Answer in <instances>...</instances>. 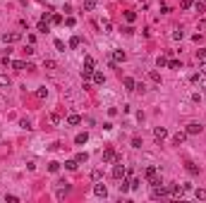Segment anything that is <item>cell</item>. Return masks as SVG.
<instances>
[{
	"label": "cell",
	"instance_id": "obj_1",
	"mask_svg": "<svg viewBox=\"0 0 206 203\" xmlns=\"http://www.w3.org/2000/svg\"><path fill=\"white\" fill-rule=\"evenodd\" d=\"M144 177H146V182H149V184H161V179H158V167L156 165H149L146 167V170H144Z\"/></svg>",
	"mask_w": 206,
	"mask_h": 203
},
{
	"label": "cell",
	"instance_id": "obj_2",
	"mask_svg": "<svg viewBox=\"0 0 206 203\" xmlns=\"http://www.w3.org/2000/svg\"><path fill=\"white\" fill-rule=\"evenodd\" d=\"M120 160H122V158L115 153V148H110V146H108L106 151H103V163H120Z\"/></svg>",
	"mask_w": 206,
	"mask_h": 203
},
{
	"label": "cell",
	"instance_id": "obj_3",
	"mask_svg": "<svg viewBox=\"0 0 206 203\" xmlns=\"http://www.w3.org/2000/svg\"><path fill=\"white\" fill-rule=\"evenodd\" d=\"M151 196H153V198H163V196H168V189L163 186V182L151 186Z\"/></svg>",
	"mask_w": 206,
	"mask_h": 203
},
{
	"label": "cell",
	"instance_id": "obj_4",
	"mask_svg": "<svg viewBox=\"0 0 206 203\" xmlns=\"http://www.w3.org/2000/svg\"><path fill=\"white\" fill-rule=\"evenodd\" d=\"M110 175L115 177V179H122V177L127 175V170L122 165H120V163H113V172H110Z\"/></svg>",
	"mask_w": 206,
	"mask_h": 203
},
{
	"label": "cell",
	"instance_id": "obj_5",
	"mask_svg": "<svg viewBox=\"0 0 206 203\" xmlns=\"http://www.w3.org/2000/svg\"><path fill=\"white\" fill-rule=\"evenodd\" d=\"M201 124H197V122H189L187 124V136H194V134H201Z\"/></svg>",
	"mask_w": 206,
	"mask_h": 203
},
{
	"label": "cell",
	"instance_id": "obj_6",
	"mask_svg": "<svg viewBox=\"0 0 206 203\" xmlns=\"http://www.w3.org/2000/svg\"><path fill=\"white\" fill-rule=\"evenodd\" d=\"M5 43H17L19 38H22V34H19V31H10V34H5Z\"/></svg>",
	"mask_w": 206,
	"mask_h": 203
},
{
	"label": "cell",
	"instance_id": "obj_7",
	"mask_svg": "<svg viewBox=\"0 0 206 203\" xmlns=\"http://www.w3.org/2000/svg\"><path fill=\"white\" fill-rule=\"evenodd\" d=\"M165 136H168V129H165V127H156V129H153V139H156V141H163Z\"/></svg>",
	"mask_w": 206,
	"mask_h": 203
},
{
	"label": "cell",
	"instance_id": "obj_8",
	"mask_svg": "<svg viewBox=\"0 0 206 203\" xmlns=\"http://www.w3.org/2000/svg\"><path fill=\"white\" fill-rule=\"evenodd\" d=\"M168 194H173L175 198H180V196L185 194V189H182L180 184H170V186H168Z\"/></svg>",
	"mask_w": 206,
	"mask_h": 203
},
{
	"label": "cell",
	"instance_id": "obj_9",
	"mask_svg": "<svg viewBox=\"0 0 206 203\" xmlns=\"http://www.w3.org/2000/svg\"><path fill=\"white\" fill-rule=\"evenodd\" d=\"M94 194H96V196H101V198H106V196H108L106 184H96V186H94Z\"/></svg>",
	"mask_w": 206,
	"mask_h": 203
},
{
	"label": "cell",
	"instance_id": "obj_10",
	"mask_svg": "<svg viewBox=\"0 0 206 203\" xmlns=\"http://www.w3.org/2000/svg\"><path fill=\"white\" fill-rule=\"evenodd\" d=\"M185 139H187V131H178V134L173 136V143H175V146H180V143H185Z\"/></svg>",
	"mask_w": 206,
	"mask_h": 203
},
{
	"label": "cell",
	"instance_id": "obj_11",
	"mask_svg": "<svg viewBox=\"0 0 206 203\" xmlns=\"http://www.w3.org/2000/svg\"><path fill=\"white\" fill-rule=\"evenodd\" d=\"M125 60H127L125 50H115V53H113V62H125Z\"/></svg>",
	"mask_w": 206,
	"mask_h": 203
},
{
	"label": "cell",
	"instance_id": "obj_12",
	"mask_svg": "<svg viewBox=\"0 0 206 203\" xmlns=\"http://www.w3.org/2000/svg\"><path fill=\"white\" fill-rule=\"evenodd\" d=\"M91 79H94V84H106V77H103V72H96V69H94V74H91Z\"/></svg>",
	"mask_w": 206,
	"mask_h": 203
},
{
	"label": "cell",
	"instance_id": "obj_13",
	"mask_svg": "<svg viewBox=\"0 0 206 203\" xmlns=\"http://www.w3.org/2000/svg\"><path fill=\"white\" fill-rule=\"evenodd\" d=\"M185 170H187L189 175H199V165H194L192 160H187V163H185Z\"/></svg>",
	"mask_w": 206,
	"mask_h": 203
},
{
	"label": "cell",
	"instance_id": "obj_14",
	"mask_svg": "<svg viewBox=\"0 0 206 203\" xmlns=\"http://www.w3.org/2000/svg\"><path fill=\"white\" fill-rule=\"evenodd\" d=\"M86 141H89V134H86V131H81V134H77V136H74V143H77V146L86 143Z\"/></svg>",
	"mask_w": 206,
	"mask_h": 203
},
{
	"label": "cell",
	"instance_id": "obj_15",
	"mask_svg": "<svg viewBox=\"0 0 206 203\" xmlns=\"http://www.w3.org/2000/svg\"><path fill=\"white\" fill-rule=\"evenodd\" d=\"M117 189H120V194H127V191L132 189V186H129V179H122V182L117 184Z\"/></svg>",
	"mask_w": 206,
	"mask_h": 203
},
{
	"label": "cell",
	"instance_id": "obj_16",
	"mask_svg": "<svg viewBox=\"0 0 206 203\" xmlns=\"http://www.w3.org/2000/svg\"><path fill=\"white\" fill-rule=\"evenodd\" d=\"M122 84H125L127 91H134V86H137V81L132 79V77H125V81H122Z\"/></svg>",
	"mask_w": 206,
	"mask_h": 203
},
{
	"label": "cell",
	"instance_id": "obj_17",
	"mask_svg": "<svg viewBox=\"0 0 206 203\" xmlns=\"http://www.w3.org/2000/svg\"><path fill=\"white\" fill-rule=\"evenodd\" d=\"M79 122H81V117H79V115H74V112H72V115H67V124H70V127L79 124Z\"/></svg>",
	"mask_w": 206,
	"mask_h": 203
},
{
	"label": "cell",
	"instance_id": "obj_18",
	"mask_svg": "<svg viewBox=\"0 0 206 203\" xmlns=\"http://www.w3.org/2000/svg\"><path fill=\"white\" fill-rule=\"evenodd\" d=\"M173 38H175V41H182V38H185V31H182V29H173Z\"/></svg>",
	"mask_w": 206,
	"mask_h": 203
},
{
	"label": "cell",
	"instance_id": "obj_19",
	"mask_svg": "<svg viewBox=\"0 0 206 203\" xmlns=\"http://www.w3.org/2000/svg\"><path fill=\"white\" fill-rule=\"evenodd\" d=\"M84 69H94V57H91V55L84 57Z\"/></svg>",
	"mask_w": 206,
	"mask_h": 203
},
{
	"label": "cell",
	"instance_id": "obj_20",
	"mask_svg": "<svg viewBox=\"0 0 206 203\" xmlns=\"http://www.w3.org/2000/svg\"><path fill=\"white\" fill-rule=\"evenodd\" d=\"M0 86H2V89H7V86H10V77H7V74H0Z\"/></svg>",
	"mask_w": 206,
	"mask_h": 203
},
{
	"label": "cell",
	"instance_id": "obj_21",
	"mask_svg": "<svg viewBox=\"0 0 206 203\" xmlns=\"http://www.w3.org/2000/svg\"><path fill=\"white\" fill-rule=\"evenodd\" d=\"M96 2H99V0H84V10H89V12H91V10L96 7Z\"/></svg>",
	"mask_w": 206,
	"mask_h": 203
},
{
	"label": "cell",
	"instance_id": "obj_22",
	"mask_svg": "<svg viewBox=\"0 0 206 203\" xmlns=\"http://www.w3.org/2000/svg\"><path fill=\"white\" fill-rule=\"evenodd\" d=\"M12 67H15L17 72H22V69L27 67V62H22V60H15V62H12Z\"/></svg>",
	"mask_w": 206,
	"mask_h": 203
},
{
	"label": "cell",
	"instance_id": "obj_23",
	"mask_svg": "<svg viewBox=\"0 0 206 203\" xmlns=\"http://www.w3.org/2000/svg\"><path fill=\"white\" fill-rule=\"evenodd\" d=\"M58 170H60V163H55V160H53V163H48V172H53V175H55Z\"/></svg>",
	"mask_w": 206,
	"mask_h": 203
},
{
	"label": "cell",
	"instance_id": "obj_24",
	"mask_svg": "<svg viewBox=\"0 0 206 203\" xmlns=\"http://www.w3.org/2000/svg\"><path fill=\"white\" fill-rule=\"evenodd\" d=\"M34 53H36V48H34V43H29V46L24 48V55H27V57H31V55H34Z\"/></svg>",
	"mask_w": 206,
	"mask_h": 203
},
{
	"label": "cell",
	"instance_id": "obj_25",
	"mask_svg": "<svg viewBox=\"0 0 206 203\" xmlns=\"http://www.w3.org/2000/svg\"><path fill=\"white\" fill-rule=\"evenodd\" d=\"M46 96H48V89H46V86H41V89L36 91V98H46Z\"/></svg>",
	"mask_w": 206,
	"mask_h": 203
},
{
	"label": "cell",
	"instance_id": "obj_26",
	"mask_svg": "<svg viewBox=\"0 0 206 203\" xmlns=\"http://www.w3.org/2000/svg\"><path fill=\"white\" fill-rule=\"evenodd\" d=\"M199 201H206V189H197V194H194Z\"/></svg>",
	"mask_w": 206,
	"mask_h": 203
},
{
	"label": "cell",
	"instance_id": "obj_27",
	"mask_svg": "<svg viewBox=\"0 0 206 203\" xmlns=\"http://www.w3.org/2000/svg\"><path fill=\"white\" fill-rule=\"evenodd\" d=\"M74 160H77V163H86V160H89V155H86V153H77V158H74Z\"/></svg>",
	"mask_w": 206,
	"mask_h": 203
},
{
	"label": "cell",
	"instance_id": "obj_28",
	"mask_svg": "<svg viewBox=\"0 0 206 203\" xmlns=\"http://www.w3.org/2000/svg\"><path fill=\"white\" fill-rule=\"evenodd\" d=\"M77 165H79L77 160H67V163H65V167H67V170H77Z\"/></svg>",
	"mask_w": 206,
	"mask_h": 203
},
{
	"label": "cell",
	"instance_id": "obj_29",
	"mask_svg": "<svg viewBox=\"0 0 206 203\" xmlns=\"http://www.w3.org/2000/svg\"><path fill=\"white\" fill-rule=\"evenodd\" d=\"M19 127H22V129H31V122H29V120H19Z\"/></svg>",
	"mask_w": 206,
	"mask_h": 203
},
{
	"label": "cell",
	"instance_id": "obj_30",
	"mask_svg": "<svg viewBox=\"0 0 206 203\" xmlns=\"http://www.w3.org/2000/svg\"><path fill=\"white\" fill-rule=\"evenodd\" d=\"M79 36H72V41H70V48H79Z\"/></svg>",
	"mask_w": 206,
	"mask_h": 203
},
{
	"label": "cell",
	"instance_id": "obj_31",
	"mask_svg": "<svg viewBox=\"0 0 206 203\" xmlns=\"http://www.w3.org/2000/svg\"><path fill=\"white\" fill-rule=\"evenodd\" d=\"M194 10H197L199 14H201V12L206 10V2H194Z\"/></svg>",
	"mask_w": 206,
	"mask_h": 203
},
{
	"label": "cell",
	"instance_id": "obj_32",
	"mask_svg": "<svg viewBox=\"0 0 206 203\" xmlns=\"http://www.w3.org/2000/svg\"><path fill=\"white\" fill-rule=\"evenodd\" d=\"M43 67H46V69H55L58 65H55V60H46V62H43Z\"/></svg>",
	"mask_w": 206,
	"mask_h": 203
},
{
	"label": "cell",
	"instance_id": "obj_33",
	"mask_svg": "<svg viewBox=\"0 0 206 203\" xmlns=\"http://www.w3.org/2000/svg\"><path fill=\"white\" fill-rule=\"evenodd\" d=\"M180 5H182V7H185V10H189V7H194V0H182Z\"/></svg>",
	"mask_w": 206,
	"mask_h": 203
},
{
	"label": "cell",
	"instance_id": "obj_34",
	"mask_svg": "<svg viewBox=\"0 0 206 203\" xmlns=\"http://www.w3.org/2000/svg\"><path fill=\"white\" fill-rule=\"evenodd\" d=\"M55 48H58L60 53H65V43H63V41H60V38H55Z\"/></svg>",
	"mask_w": 206,
	"mask_h": 203
},
{
	"label": "cell",
	"instance_id": "obj_35",
	"mask_svg": "<svg viewBox=\"0 0 206 203\" xmlns=\"http://www.w3.org/2000/svg\"><path fill=\"white\" fill-rule=\"evenodd\" d=\"M149 77H151V81L161 84V74H158V72H151V74H149Z\"/></svg>",
	"mask_w": 206,
	"mask_h": 203
},
{
	"label": "cell",
	"instance_id": "obj_36",
	"mask_svg": "<svg viewBox=\"0 0 206 203\" xmlns=\"http://www.w3.org/2000/svg\"><path fill=\"white\" fill-rule=\"evenodd\" d=\"M129 186H132V189H134V191H137V189L142 186V182H139V179H129Z\"/></svg>",
	"mask_w": 206,
	"mask_h": 203
},
{
	"label": "cell",
	"instance_id": "obj_37",
	"mask_svg": "<svg viewBox=\"0 0 206 203\" xmlns=\"http://www.w3.org/2000/svg\"><path fill=\"white\" fill-rule=\"evenodd\" d=\"M197 60H206V50H204V48H199V50H197Z\"/></svg>",
	"mask_w": 206,
	"mask_h": 203
},
{
	"label": "cell",
	"instance_id": "obj_38",
	"mask_svg": "<svg viewBox=\"0 0 206 203\" xmlns=\"http://www.w3.org/2000/svg\"><path fill=\"white\" fill-rule=\"evenodd\" d=\"M156 65H158V67H165V65H168V60H165V57H158V60H156Z\"/></svg>",
	"mask_w": 206,
	"mask_h": 203
},
{
	"label": "cell",
	"instance_id": "obj_39",
	"mask_svg": "<svg viewBox=\"0 0 206 203\" xmlns=\"http://www.w3.org/2000/svg\"><path fill=\"white\" fill-rule=\"evenodd\" d=\"M132 146H134V148H142V139L134 136V139H132Z\"/></svg>",
	"mask_w": 206,
	"mask_h": 203
},
{
	"label": "cell",
	"instance_id": "obj_40",
	"mask_svg": "<svg viewBox=\"0 0 206 203\" xmlns=\"http://www.w3.org/2000/svg\"><path fill=\"white\" fill-rule=\"evenodd\" d=\"M101 27L106 29V34H108V31H110V29H113V24H110V22H108V19H103V24H101Z\"/></svg>",
	"mask_w": 206,
	"mask_h": 203
},
{
	"label": "cell",
	"instance_id": "obj_41",
	"mask_svg": "<svg viewBox=\"0 0 206 203\" xmlns=\"http://www.w3.org/2000/svg\"><path fill=\"white\" fill-rule=\"evenodd\" d=\"M5 201H7V203H17L19 198H17V196H12V194H7V196H5Z\"/></svg>",
	"mask_w": 206,
	"mask_h": 203
},
{
	"label": "cell",
	"instance_id": "obj_42",
	"mask_svg": "<svg viewBox=\"0 0 206 203\" xmlns=\"http://www.w3.org/2000/svg\"><path fill=\"white\" fill-rule=\"evenodd\" d=\"M122 34H125V36H132V34H134V29H132V27H125V29H122Z\"/></svg>",
	"mask_w": 206,
	"mask_h": 203
},
{
	"label": "cell",
	"instance_id": "obj_43",
	"mask_svg": "<svg viewBox=\"0 0 206 203\" xmlns=\"http://www.w3.org/2000/svg\"><path fill=\"white\" fill-rule=\"evenodd\" d=\"M125 17H127V22H134L137 14H134V12H125Z\"/></svg>",
	"mask_w": 206,
	"mask_h": 203
},
{
	"label": "cell",
	"instance_id": "obj_44",
	"mask_svg": "<svg viewBox=\"0 0 206 203\" xmlns=\"http://www.w3.org/2000/svg\"><path fill=\"white\" fill-rule=\"evenodd\" d=\"M50 122H53V124H60V115H55V112H53V115H50Z\"/></svg>",
	"mask_w": 206,
	"mask_h": 203
},
{
	"label": "cell",
	"instance_id": "obj_45",
	"mask_svg": "<svg viewBox=\"0 0 206 203\" xmlns=\"http://www.w3.org/2000/svg\"><path fill=\"white\" fill-rule=\"evenodd\" d=\"M168 67H170V69H178L180 62H178V60H170V62H168Z\"/></svg>",
	"mask_w": 206,
	"mask_h": 203
},
{
	"label": "cell",
	"instance_id": "obj_46",
	"mask_svg": "<svg viewBox=\"0 0 206 203\" xmlns=\"http://www.w3.org/2000/svg\"><path fill=\"white\" fill-rule=\"evenodd\" d=\"M134 91H139V93H144V91H146V86H144V84H137V86H134Z\"/></svg>",
	"mask_w": 206,
	"mask_h": 203
},
{
	"label": "cell",
	"instance_id": "obj_47",
	"mask_svg": "<svg viewBox=\"0 0 206 203\" xmlns=\"http://www.w3.org/2000/svg\"><path fill=\"white\" fill-rule=\"evenodd\" d=\"M199 84H201V89L206 91V79H199Z\"/></svg>",
	"mask_w": 206,
	"mask_h": 203
}]
</instances>
